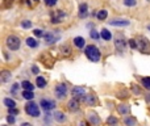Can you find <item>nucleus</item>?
Listing matches in <instances>:
<instances>
[{"label": "nucleus", "instance_id": "obj_43", "mask_svg": "<svg viewBox=\"0 0 150 126\" xmlns=\"http://www.w3.org/2000/svg\"><path fill=\"white\" fill-rule=\"evenodd\" d=\"M20 126H32V124H29V122H23Z\"/></svg>", "mask_w": 150, "mask_h": 126}, {"label": "nucleus", "instance_id": "obj_11", "mask_svg": "<svg viewBox=\"0 0 150 126\" xmlns=\"http://www.w3.org/2000/svg\"><path fill=\"white\" fill-rule=\"evenodd\" d=\"M83 101H84L88 106H95L96 104H98V97H96L95 95H86Z\"/></svg>", "mask_w": 150, "mask_h": 126}, {"label": "nucleus", "instance_id": "obj_40", "mask_svg": "<svg viewBox=\"0 0 150 126\" xmlns=\"http://www.w3.org/2000/svg\"><path fill=\"white\" fill-rule=\"evenodd\" d=\"M133 92H134V93H138V95H140V93H141V91H140V88H138V87H136V85H133Z\"/></svg>", "mask_w": 150, "mask_h": 126}, {"label": "nucleus", "instance_id": "obj_6", "mask_svg": "<svg viewBox=\"0 0 150 126\" xmlns=\"http://www.w3.org/2000/svg\"><path fill=\"white\" fill-rule=\"evenodd\" d=\"M66 93H67V85L65 83H61V84H57L54 88V95L57 99L62 100V99L66 97Z\"/></svg>", "mask_w": 150, "mask_h": 126}, {"label": "nucleus", "instance_id": "obj_16", "mask_svg": "<svg viewBox=\"0 0 150 126\" xmlns=\"http://www.w3.org/2000/svg\"><path fill=\"white\" fill-rule=\"evenodd\" d=\"M88 118H90V122L92 126H99L100 125V118H99V116L96 113H91L90 116H88Z\"/></svg>", "mask_w": 150, "mask_h": 126}, {"label": "nucleus", "instance_id": "obj_48", "mask_svg": "<svg viewBox=\"0 0 150 126\" xmlns=\"http://www.w3.org/2000/svg\"><path fill=\"white\" fill-rule=\"evenodd\" d=\"M113 126H117V125H113Z\"/></svg>", "mask_w": 150, "mask_h": 126}, {"label": "nucleus", "instance_id": "obj_42", "mask_svg": "<svg viewBox=\"0 0 150 126\" xmlns=\"http://www.w3.org/2000/svg\"><path fill=\"white\" fill-rule=\"evenodd\" d=\"M17 113H18V112L16 111L15 108H9V114H17Z\"/></svg>", "mask_w": 150, "mask_h": 126}, {"label": "nucleus", "instance_id": "obj_13", "mask_svg": "<svg viewBox=\"0 0 150 126\" xmlns=\"http://www.w3.org/2000/svg\"><path fill=\"white\" fill-rule=\"evenodd\" d=\"M115 46H116L117 50L122 51V50L125 49V46H127V41H125L124 38H116V41H115Z\"/></svg>", "mask_w": 150, "mask_h": 126}, {"label": "nucleus", "instance_id": "obj_34", "mask_svg": "<svg viewBox=\"0 0 150 126\" xmlns=\"http://www.w3.org/2000/svg\"><path fill=\"white\" fill-rule=\"evenodd\" d=\"M57 1L58 0H44V3H45L46 7H54V5L57 4Z\"/></svg>", "mask_w": 150, "mask_h": 126}, {"label": "nucleus", "instance_id": "obj_25", "mask_svg": "<svg viewBox=\"0 0 150 126\" xmlns=\"http://www.w3.org/2000/svg\"><path fill=\"white\" fill-rule=\"evenodd\" d=\"M23 97L25 99V100H29V101H32L33 100V97H34V93H33V91H23Z\"/></svg>", "mask_w": 150, "mask_h": 126}, {"label": "nucleus", "instance_id": "obj_41", "mask_svg": "<svg viewBox=\"0 0 150 126\" xmlns=\"http://www.w3.org/2000/svg\"><path fill=\"white\" fill-rule=\"evenodd\" d=\"M24 3H25L26 5H29V7H32V5H33V0H24Z\"/></svg>", "mask_w": 150, "mask_h": 126}, {"label": "nucleus", "instance_id": "obj_28", "mask_svg": "<svg viewBox=\"0 0 150 126\" xmlns=\"http://www.w3.org/2000/svg\"><path fill=\"white\" fill-rule=\"evenodd\" d=\"M11 79V72L9 71H3L1 72V83H7Z\"/></svg>", "mask_w": 150, "mask_h": 126}, {"label": "nucleus", "instance_id": "obj_35", "mask_svg": "<svg viewBox=\"0 0 150 126\" xmlns=\"http://www.w3.org/2000/svg\"><path fill=\"white\" fill-rule=\"evenodd\" d=\"M33 34H34L36 37H44L45 33L41 30V29H34V30H33Z\"/></svg>", "mask_w": 150, "mask_h": 126}, {"label": "nucleus", "instance_id": "obj_3", "mask_svg": "<svg viewBox=\"0 0 150 126\" xmlns=\"http://www.w3.org/2000/svg\"><path fill=\"white\" fill-rule=\"evenodd\" d=\"M61 39V33L59 30H50L44 34V41L47 45H53Z\"/></svg>", "mask_w": 150, "mask_h": 126}, {"label": "nucleus", "instance_id": "obj_44", "mask_svg": "<svg viewBox=\"0 0 150 126\" xmlns=\"http://www.w3.org/2000/svg\"><path fill=\"white\" fill-rule=\"evenodd\" d=\"M79 125H80V126H88V124H87V122H86V121H82Z\"/></svg>", "mask_w": 150, "mask_h": 126}, {"label": "nucleus", "instance_id": "obj_22", "mask_svg": "<svg viewBox=\"0 0 150 126\" xmlns=\"http://www.w3.org/2000/svg\"><path fill=\"white\" fill-rule=\"evenodd\" d=\"M36 84H37V87L38 88H45L47 85V82H46V79L45 77H42V76H37V79H36Z\"/></svg>", "mask_w": 150, "mask_h": 126}, {"label": "nucleus", "instance_id": "obj_1", "mask_svg": "<svg viewBox=\"0 0 150 126\" xmlns=\"http://www.w3.org/2000/svg\"><path fill=\"white\" fill-rule=\"evenodd\" d=\"M84 54H86V57L91 61V62H95V63L99 62L100 58H101L100 50H99V47L95 46V45H88V46H86Z\"/></svg>", "mask_w": 150, "mask_h": 126}, {"label": "nucleus", "instance_id": "obj_39", "mask_svg": "<svg viewBox=\"0 0 150 126\" xmlns=\"http://www.w3.org/2000/svg\"><path fill=\"white\" fill-rule=\"evenodd\" d=\"M32 71H33V74H38L40 72V70H38V67L34 64V66H32Z\"/></svg>", "mask_w": 150, "mask_h": 126}, {"label": "nucleus", "instance_id": "obj_29", "mask_svg": "<svg viewBox=\"0 0 150 126\" xmlns=\"http://www.w3.org/2000/svg\"><path fill=\"white\" fill-rule=\"evenodd\" d=\"M90 36H91V38L92 39H95V41H98L99 38H101V36L99 34V32H96L95 29H92V30L90 32Z\"/></svg>", "mask_w": 150, "mask_h": 126}, {"label": "nucleus", "instance_id": "obj_26", "mask_svg": "<svg viewBox=\"0 0 150 126\" xmlns=\"http://www.w3.org/2000/svg\"><path fill=\"white\" fill-rule=\"evenodd\" d=\"M3 103H4V105L8 106V108H15V106H16V101L12 100V99H9V97L4 99V100H3Z\"/></svg>", "mask_w": 150, "mask_h": 126}, {"label": "nucleus", "instance_id": "obj_37", "mask_svg": "<svg viewBox=\"0 0 150 126\" xmlns=\"http://www.w3.org/2000/svg\"><path fill=\"white\" fill-rule=\"evenodd\" d=\"M129 46L132 47V49H137V42H136V39H129Z\"/></svg>", "mask_w": 150, "mask_h": 126}, {"label": "nucleus", "instance_id": "obj_38", "mask_svg": "<svg viewBox=\"0 0 150 126\" xmlns=\"http://www.w3.org/2000/svg\"><path fill=\"white\" fill-rule=\"evenodd\" d=\"M7 121L9 122V124H15V121H16V120H15V117H13L12 114H9V116L7 117Z\"/></svg>", "mask_w": 150, "mask_h": 126}, {"label": "nucleus", "instance_id": "obj_9", "mask_svg": "<svg viewBox=\"0 0 150 126\" xmlns=\"http://www.w3.org/2000/svg\"><path fill=\"white\" fill-rule=\"evenodd\" d=\"M108 24L113 26H128L130 25V21L127 18H112L111 21H108Z\"/></svg>", "mask_w": 150, "mask_h": 126}, {"label": "nucleus", "instance_id": "obj_18", "mask_svg": "<svg viewBox=\"0 0 150 126\" xmlns=\"http://www.w3.org/2000/svg\"><path fill=\"white\" fill-rule=\"evenodd\" d=\"M69 109L70 111H78L79 109V100L78 99H71L70 101H69Z\"/></svg>", "mask_w": 150, "mask_h": 126}, {"label": "nucleus", "instance_id": "obj_31", "mask_svg": "<svg viewBox=\"0 0 150 126\" xmlns=\"http://www.w3.org/2000/svg\"><path fill=\"white\" fill-rule=\"evenodd\" d=\"M13 1H15V0H3L1 7L4 8V9H7V8H11V7H12V4H13Z\"/></svg>", "mask_w": 150, "mask_h": 126}, {"label": "nucleus", "instance_id": "obj_15", "mask_svg": "<svg viewBox=\"0 0 150 126\" xmlns=\"http://www.w3.org/2000/svg\"><path fill=\"white\" fill-rule=\"evenodd\" d=\"M74 45L78 47V49H83L86 46V39L83 37H75L74 38Z\"/></svg>", "mask_w": 150, "mask_h": 126}, {"label": "nucleus", "instance_id": "obj_45", "mask_svg": "<svg viewBox=\"0 0 150 126\" xmlns=\"http://www.w3.org/2000/svg\"><path fill=\"white\" fill-rule=\"evenodd\" d=\"M146 101H148V103H150V95L146 96Z\"/></svg>", "mask_w": 150, "mask_h": 126}, {"label": "nucleus", "instance_id": "obj_10", "mask_svg": "<svg viewBox=\"0 0 150 126\" xmlns=\"http://www.w3.org/2000/svg\"><path fill=\"white\" fill-rule=\"evenodd\" d=\"M41 106L42 109H45V111H50V109H53L55 106V103L53 100H49V99H41Z\"/></svg>", "mask_w": 150, "mask_h": 126}, {"label": "nucleus", "instance_id": "obj_19", "mask_svg": "<svg viewBox=\"0 0 150 126\" xmlns=\"http://www.w3.org/2000/svg\"><path fill=\"white\" fill-rule=\"evenodd\" d=\"M40 42L37 41L36 38H32V37H29V38H26V46L28 47H32V49H36V47H38Z\"/></svg>", "mask_w": 150, "mask_h": 126}, {"label": "nucleus", "instance_id": "obj_7", "mask_svg": "<svg viewBox=\"0 0 150 126\" xmlns=\"http://www.w3.org/2000/svg\"><path fill=\"white\" fill-rule=\"evenodd\" d=\"M71 93H73V97H74V99H78V100H83V99L86 97V88H84V87H80V85H76V87L73 88Z\"/></svg>", "mask_w": 150, "mask_h": 126}, {"label": "nucleus", "instance_id": "obj_20", "mask_svg": "<svg viewBox=\"0 0 150 126\" xmlns=\"http://www.w3.org/2000/svg\"><path fill=\"white\" fill-rule=\"evenodd\" d=\"M100 36H101V38L104 39V41H111L112 39V34H111V32L108 30V29H101V32H100Z\"/></svg>", "mask_w": 150, "mask_h": 126}, {"label": "nucleus", "instance_id": "obj_21", "mask_svg": "<svg viewBox=\"0 0 150 126\" xmlns=\"http://www.w3.org/2000/svg\"><path fill=\"white\" fill-rule=\"evenodd\" d=\"M53 116H54V120H55V121L59 122V124H63V122L66 121V116L62 113V112H55Z\"/></svg>", "mask_w": 150, "mask_h": 126}, {"label": "nucleus", "instance_id": "obj_17", "mask_svg": "<svg viewBox=\"0 0 150 126\" xmlns=\"http://www.w3.org/2000/svg\"><path fill=\"white\" fill-rule=\"evenodd\" d=\"M124 125L125 126H137V120L133 116H127L124 118Z\"/></svg>", "mask_w": 150, "mask_h": 126}, {"label": "nucleus", "instance_id": "obj_32", "mask_svg": "<svg viewBox=\"0 0 150 126\" xmlns=\"http://www.w3.org/2000/svg\"><path fill=\"white\" fill-rule=\"evenodd\" d=\"M107 124H108L109 126H113V125H117V118L113 116L108 117V120H107Z\"/></svg>", "mask_w": 150, "mask_h": 126}, {"label": "nucleus", "instance_id": "obj_24", "mask_svg": "<svg viewBox=\"0 0 150 126\" xmlns=\"http://www.w3.org/2000/svg\"><path fill=\"white\" fill-rule=\"evenodd\" d=\"M21 87L24 88V91H33L34 89V85L32 84L30 82H28V80H24V82L21 83Z\"/></svg>", "mask_w": 150, "mask_h": 126}, {"label": "nucleus", "instance_id": "obj_36", "mask_svg": "<svg viewBox=\"0 0 150 126\" xmlns=\"http://www.w3.org/2000/svg\"><path fill=\"white\" fill-rule=\"evenodd\" d=\"M61 51H62V54L65 53V55H69L71 53V50H70V47H69V46H63L62 49H61Z\"/></svg>", "mask_w": 150, "mask_h": 126}, {"label": "nucleus", "instance_id": "obj_33", "mask_svg": "<svg viewBox=\"0 0 150 126\" xmlns=\"http://www.w3.org/2000/svg\"><path fill=\"white\" fill-rule=\"evenodd\" d=\"M137 4V0H124V5L127 7H134Z\"/></svg>", "mask_w": 150, "mask_h": 126}, {"label": "nucleus", "instance_id": "obj_30", "mask_svg": "<svg viewBox=\"0 0 150 126\" xmlns=\"http://www.w3.org/2000/svg\"><path fill=\"white\" fill-rule=\"evenodd\" d=\"M21 28H24V29L32 28V21L30 20H23L21 21Z\"/></svg>", "mask_w": 150, "mask_h": 126}, {"label": "nucleus", "instance_id": "obj_2", "mask_svg": "<svg viewBox=\"0 0 150 126\" xmlns=\"http://www.w3.org/2000/svg\"><path fill=\"white\" fill-rule=\"evenodd\" d=\"M5 45H7V47L11 50V51H16V50L20 49L21 41H20V38H18L17 36L11 34V36H8L7 39H5Z\"/></svg>", "mask_w": 150, "mask_h": 126}, {"label": "nucleus", "instance_id": "obj_4", "mask_svg": "<svg viewBox=\"0 0 150 126\" xmlns=\"http://www.w3.org/2000/svg\"><path fill=\"white\" fill-rule=\"evenodd\" d=\"M136 42H137V50L140 53H144V54L150 53V42L145 37H137Z\"/></svg>", "mask_w": 150, "mask_h": 126}, {"label": "nucleus", "instance_id": "obj_12", "mask_svg": "<svg viewBox=\"0 0 150 126\" xmlns=\"http://www.w3.org/2000/svg\"><path fill=\"white\" fill-rule=\"evenodd\" d=\"M78 16H79V18H86L88 16V5L86 4V3H82V4L79 5Z\"/></svg>", "mask_w": 150, "mask_h": 126}, {"label": "nucleus", "instance_id": "obj_8", "mask_svg": "<svg viewBox=\"0 0 150 126\" xmlns=\"http://www.w3.org/2000/svg\"><path fill=\"white\" fill-rule=\"evenodd\" d=\"M65 12L63 11H61V9H58V11H55V12H53L52 13V18H50V23L52 24H59V23H62V20L65 18Z\"/></svg>", "mask_w": 150, "mask_h": 126}, {"label": "nucleus", "instance_id": "obj_5", "mask_svg": "<svg viewBox=\"0 0 150 126\" xmlns=\"http://www.w3.org/2000/svg\"><path fill=\"white\" fill-rule=\"evenodd\" d=\"M25 112H26V114H28V116H30V117H40L38 105H37L33 100L29 101V103L25 105Z\"/></svg>", "mask_w": 150, "mask_h": 126}, {"label": "nucleus", "instance_id": "obj_27", "mask_svg": "<svg viewBox=\"0 0 150 126\" xmlns=\"http://www.w3.org/2000/svg\"><path fill=\"white\" fill-rule=\"evenodd\" d=\"M141 84L144 85V88H146L148 91H150V77L149 76L142 77V79H141Z\"/></svg>", "mask_w": 150, "mask_h": 126}, {"label": "nucleus", "instance_id": "obj_23", "mask_svg": "<svg viewBox=\"0 0 150 126\" xmlns=\"http://www.w3.org/2000/svg\"><path fill=\"white\" fill-rule=\"evenodd\" d=\"M96 17H98V20L104 21L107 17H108V11L107 9H100L98 13H96Z\"/></svg>", "mask_w": 150, "mask_h": 126}, {"label": "nucleus", "instance_id": "obj_46", "mask_svg": "<svg viewBox=\"0 0 150 126\" xmlns=\"http://www.w3.org/2000/svg\"><path fill=\"white\" fill-rule=\"evenodd\" d=\"M148 30H150V24H149V25H148Z\"/></svg>", "mask_w": 150, "mask_h": 126}, {"label": "nucleus", "instance_id": "obj_14", "mask_svg": "<svg viewBox=\"0 0 150 126\" xmlns=\"http://www.w3.org/2000/svg\"><path fill=\"white\" fill-rule=\"evenodd\" d=\"M117 112H119L121 116H127V114L129 113V105H128V104H120V105L117 106Z\"/></svg>", "mask_w": 150, "mask_h": 126}, {"label": "nucleus", "instance_id": "obj_47", "mask_svg": "<svg viewBox=\"0 0 150 126\" xmlns=\"http://www.w3.org/2000/svg\"><path fill=\"white\" fill-rule=\"evenodd\" d=\"M1 126H7V125H1Z\"/></svg>", "mask_w": 150, "mask_h": 126}]
</instances>
